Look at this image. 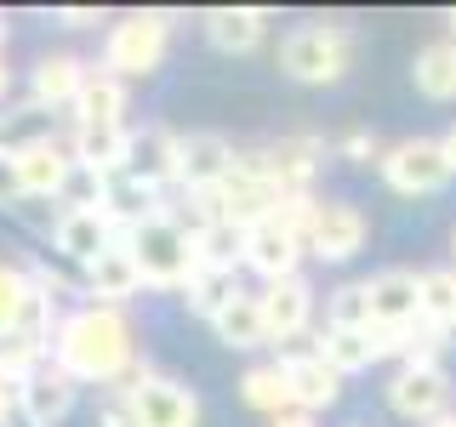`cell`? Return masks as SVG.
Segmentation results:
<instances>
[{"label":"cell","instance_id":"obj_1","mask_svg":"<svg viewBox=\"0 0 456 427\" xmlns=\"http://www.w3.org/2000/svg\"><path fill=\"white\" fill-rule=\"evenodd\" d=\"M52 365L69 370L80 388H120L137 376V331L120 308H97L80 302L75 313H63L52 336Z\"/></svg>","mask_w":456,"mask_h":427},{"label":"cell","instance_id":"obj_2","mask_svg":"<svg viewBox=\"0 0 456 427\" xmlns=\"http://www.w3.org/2000/svg\"><path fill=\"white\" fill-rule=\"evenodd\" d=\"M126 251L137 256V274L149 291H183L194 274H200V256H194V228L171 217L166 211H154V217H142L132 228V239H126Z\"/></svg>","mask_w":456,"mask_h":427},{"label":"cell","instance_id":"obj_3","mask_svg":"<svg viewBox=\"0 0 456 427\" xmlns=\"http://www.w3.org/2000/svg\"><path fill=\"white\" fill-rule=\"evenodd\" d=\"M354 68V28L342 23H297L280 40V75L297 85H337Z\"/></svg>","mask_w":456,"mask_h":427},{"label":"cell","instance_id":"obj_4","mask_svg":"<svg viewBox=\"0 0 456 427\" xmlns=\"http://www.w3.org/2000/svg\"><path fill=\"white\" fill-rule=\"evenodd\" d=\"M166 46H171L166 12H126L120 23H109L103 68H109L114 80H149L154 68L166 63Z\"/></svg>","mask_w":456,"mask_h":427},{"label":"cell","instance_id":"obj_5","mask_svg":"<svg viewBox=\"0 0 456 427\" xmlns=\"http://www.w3.org/2000/svg\"><path fill=\"white\" fill-rule=\"evenodd\" d=\"M377 177L405 199H428V194H445L456 171L445 160V149H439V137H399L382 149Z\"/></svg>","mask_w":456,"mask_h":427},{"label":"cell","instance_id":"obj_6","mask_svg":"<svg viewBox=\"0 0 456 427\" xmlns=\"http://www.w3.org/2000/svg\"><path fill=\"white\" fill-rule=\"evenodd\" d=\"M126 399H132V427H200V393L149 365H137V376L126 382Z\"/></svg>","mask_w":456,"mask_h":427},{"label":"cell","instance_id":"obj_7","mask_svg":"<svg viewBox=\"0 0 456 427\" xmlns=\"http://www.w3.org/2000/svg\"><path fill=\"white\" fill-rule=\"evenodd\" d=\"M382 399H388V410L399 422L411 427H428L434 416H445V410H456V382L445 365H399L388 376V388H382Z\"/></svg>","mask_w":456,"mask_h":427},{"label":"cell","instance_id":"obj_8","mask_svg":"<svg viewBox=\"0 0 456 427\" xmlns=\"http://www.w3.org/2000/svg\"><path fill=\"white\" fill-rule=\"evenodd\" d=\"M370 239V217L354 199H320L314 211V228H308V256L314 262H354Z\"/></svg>","mask_w":456,"mask_h":427},{"label":"cell","instance_id":"obj_9","mask_svg":"<svg viewBox=\"0 0 456 427\" xmlns=\"http://www.w3.org/2000/svg\"><path fill=\"white\" fill-rule=\"evenodd\" d=\"M234 160H240V149L228 137H217V132H189V137H177V189L183 194H211V189H223L228 182V171H234Z\"/></svg>","mask_w":456,"mask_h":427},{"label":"cell","instance_id":"obj_10","mask_svg":"<svg viewBox=\"0 0 456 427\" xmlns=\"http://www.w3.org/2000/svg\"><path fill=\"white\" fill-rule=\"evenodd\" d=\"M12 165H18L23 199H52V194L69 189V177H75V154H69V142H57V137L12 142Z\"/></svg>","mask_w":456,"mask_h":427},{"label":"cell","instance_id":"obj_11","mask_svg":"<svg viewBox=\"0 0 456 427\" xmlns=\"http://www.w3.org/2000/svg\"><path fill=\"white\" fill-rule=\"evenodd\" d=\"M365 285H370V331L422 325V268H382Z\"/></svg>","mask_w":456,"mask_h":427},{"label":"cell","instance_id":"obj_12","mask_svg":"<svg viewBox=\"0 0 456 427\" xmlns=\"http://www.w3.org/2000/svg\"><path fill=\"white\" fill-rule=\"evenodd\" d=\"M75 405H80V382L69 376V370H57V365H40L18 388V416L28 427H63L75 416Z\"/></svg>","mask_w":456,"mask_h":427},{"label":"cell","instance_id":"obj_13","mask_svg":"<svg viewBox=\"0 0 456 427\" xmlns=\"http://www.w3.org/2000/svg\"><path fill=\"white\" fill-rule=\"evenodd\" d=\"M280 370H285V388H291V405L308 410V416H320V410H331L342 399V376L314 348H285Z\"/></svg>","mask_w":456,"mask_h":427},{"label":"cell","instance_id":"obj_14","mask_svg":"<svg viewBox=\"0 0 456 427\" xmlns=\"http://www.w3.org/2000/svg\"><path fill=\"white\" fill-rule=\"evenodd\" d=\"M256 302H263V325H268V342H297L314 325V308H320V296H314V285L297 274V279H280V285H263L256 291Z\"/></svg>","mask_w":456,"mask_h":427},{"label":"cell","instance_id":"obj_15","mask_svg":"<svg viewBox=\"0 0 456 427\" xmlns=\"http://www.w3.org/2000/svg\"><path fill=\"white\" fill-rule=\"evenodd\" d=\"M303 256H308V246L297 234H285L280 222H256L246 234V274H256L263 285L297 279L303 274Z\"/></svg>","mask_w":456,"mask_h":427},{"label":"cell","instance_id":"obj_16","mask_svg":"<svg viewBox=\"0 0 456 427\" xmlns=\"http://www.w3.org/2000/svg\"><path fill=\"white\" fill-rule=\"evenodd\" d=\"M142 291V274H137V256L126 246H109L103 256H92V262L80 268V296L97 308H120L132 302V296Z\"/></svg>","mask_w":456,"mask_h":427},{"label":"cell","instance_id":"obj_17","mask_svg":"<svg viewBox=\"0 0 456 427\" xmlns=\"http://www.w3.org/2000/svg\"><path fill=\"white\" fill-rule=\"evenodd\" d=\"M69 154L80 171L120 177V171H132V132L126 125H69Z\"/></svg>","mask_w":456,"mask_h":427},{"label":"cell","instance_id":"obj_18","mask_svg":"<svg viewBox=\"0 0 456 427\" xmlns=\"http://www.w3.org/2000/svg\"><path fill=\"white\" fill-rule=\"evenodd\" d=\"M320 137H280L263 149V171L274 182V194H314V171H320Z\"/></svg>","mask_w":456,"mask_h":427},{"label":"cell","instance_id":"obj_19","mask_svg":"<svg viewBox=\"0 0 456 427\" xmlns=\"http://www.w3.org/2000/svg\"><path fill=\"white\" fill-rule=\"evenodd\" d=\"M86 80H92V68L75 52H46L35 63V75H28V103L35 109H75Z\"/></svg>","mask_w":456,"mask_h":427},{"label":"cell","instance_id":"obj_20","mask_svg":"<svg viewBox=\"0 0 456 427\" xmlns=\"http://www.w3.org/2000/svg\"><path fill=\"white\" fill-rule=\"evenodd\" d=\"M200 28H206L211 52H223V57H246V52L263 46V35H268V12H256V6H211L206 18H200Z\"/></svg>","mask_w":456,"mask_h":427},{"label":"cell","instance_id":"obj_21","mask_svg":"<svg viewBox=\"0 0 456 427\" xmlns=\"http://www.w3.org/2000/svg\"><path fill=\"white\" fill-rule=\"evenodd\" d=\"M411 85L428 103H456V40H428V46L411 57Z\"/></svg>","mask_w":456,"mask_h":427},{"label":"cell","instance_id":"obj_22","mask_svg":"<svg viewBox=\"0 0 456 427\" xmlns=\"http://www.w3.org/2000/svg\"><path fill=\"white\" fill-rule=\"evenodd\" d=\"M69 120L75 125H126V80H114L109 68H92V80L80 85Z\"/></svg>","mask_w":456,"mask_h":427},{"label":"cell","instance_id":"obj_23","mask_svg":"<svg viewBox=\"0 0 456 427\" xmlns=\"http://www.w3.org/2000/svg\"><path fill=\"white\" fill-rule=\"evenodd\" d=\"M211 331H217V342H223V348H234V353L268 348V325H263V302H256V291H240L234 302L211 319Z\"/></svg>","mask_w":456,"mask_h":427},{"label":"cell","instance_id":"obj_24","mask_svg":"<svg viewBox=\"0 0 456 427\" xmlns=\"http://www.w3.org/2000/svg\"><path fill=\"white\" fill-rule=\"evenodd\" d=\"M314 353H320V359L331 365L342 382H348V376H360V370H370V365H382L377 336H370V331H320Z\"/></svg>","mask_w":456,"mask_h":427},{"label":"cell","instance_id":"obj_25","mask_svg":"<svg viewBox=\"0 0 456 427\" xmlns=\"http://www.w3.org/2000/svg\"><path fill=\"white\" fill-rule=\"evenodd\" d=\"M240 399L256 410V416H285V410H297L291 405V388H285V370H280V359L274 365H251L246 376H240Z\"/></svg>","mask_w":456,"mask_h":427},{"label":"cell","instance_id":"obj_26","mask_svg":"<svg viewBox=\"0 0 456 427\" xmlns=\"http://www.w3.org/2000/svg\"><path fill=\"white\" fill-rule=\"evenodd\" d=\"M194 256H200V268L240 274L246 268V234L228 228V222H206V228H194Z\"/></svg>","mask_w":456,"mask_h":427},{"label":"cell","instance_id":"obj_27","mask_svg":"<svg viewBox=\"0 0 456 427\" xmlns=\"http://www.w3.org/2000/svg\"><path fill=\"white\" fill-rule=\"evenodd\" d=\"M325 331H370V285L342 279L325 291Z\"/></svg>","mask_w":456,"mask_h":427},{"label":"cell","instance_id":"obj_28","mask_svg":"<svg viewBox=\"0 0 456 427\" xmlns=\"http://www.w3.org/2000/svg\"><path fill=\"white\" fill-rule=\"evenodd\" d=\"M240 291H246V285H240V274H223V268H200V274L183 285V302H189V313H200V319H217V313L234 302Z\"/></svg>","mask_w":456,"mask_h":427},{"label":"cell","instance_id":"obj_29","mask_svg":"<svg viewBox=\"0 0 456 427\" xmlns=\"http://www.w3.org/2000/svg\"><path fill=\"white\" fill-rule=\"evenodd\" d=\"M40 365H52V342H40L28 331H12L0 342V382H6V388H23Z\"/></svg>","mask_w":456,"mask_h":427},{"label":"cell","instance_id":"obj_30","mask_svg":"<svg viewBox=\"0 0 456 427\" xmlns=\"http://www.w3.org/2000/svg\"><path fill=\"white\" fill-rule=\"evenodd\" d=\"M422 319L456 336V268H422Z\"/></svg>","mask_w":456,"mask_h":427},{"label":"cell","instance_id":"obj_31","mask_svg":"<svg viewBox=\"0 0 456 427\" xmlns=\"http://www.w3.org/2000/svg\"><path fill=\"white\" fill-rule=\"evenodd\" d=\"M28 302H35V285H28V274H23L18 262H0V342L23 325V308Z\"/></svg>","mask_w":456,"mask_h":427},{"label":"cell","instance_id":"obj_32","mask_svg":"<svg viewBox=\"0 0 456 427\" xmlns=\"http://www.w3.org/2000/svg\"><path fill=\"white\" fill-rule=\"evenodd\" d=\"M97 427H132V399H126V382L97 393Z\"/></svg>","mask_w":456,"mask_h":427},{"label":"cell","instance_id":"obj_33","mask_svg":"<svg viewBox=\"0 0 456 427\" xmlns=\"http://www.w3.org/2000/svg\"><path fill=\"white\" fill-rule=\"evenodd\" d=\"M337 154H342V160H354V165H370V160H382L377 137H370L365 125H360V132H348V137H342V142H337Z\"/></svg>","mask_w":456,"mask_h":427},{"label":"cell","instance_id":"obj_34","mask_svg":"<svg viewBox=\"0 0 456 427\" xmlns=\"http://www.w3.org/2000/svg\"><path fill=\"white\" fill-rule=\"evenodd\" d=\"M23 189H18V165H12V149L0 142V205H18Z\"/></svg>","mask_w":456,"mask_h":427},{"label":"cell","instance_id":"obj_35","mask_svg":"<svg viewBox=\"0 0 456 427\" xmlns=\"http://www.w3.org/2000/svg\"><path fill=\"white\" fill-rule=\"evenodd\" d=\"M57 23H63V28H92V23H103V18H97L92 6H63V12H57Z\"/></svg>","mask_w":456,"mask_h":427},{"label":"cell","instance_id":"obj_36","mask_svg":"<svg viewBox=\"0 0 456 427\" xmlns=\"http://www.w3.org/2000/svg\"><path fill=\"white\" fill-rule=\"evenodd\" d=\"M12 422H18V388L0 382V427H12Z\"/></svg>","mask_w":456,"mask_h":427},{"label":"cell","instance_id":"obj_37","mask_svg":"<svg viewBox=\"0 0 456 427\" xmlns=\"http://www.w3.org/2000/svg\"><path fill=\"white\" fill-rule=\"evenodd\" d=\"M268 427H320V416H308V410H285V416H274Z\"/></svg>","mask_w":456,"mask_h":427},{"label":"cell","instance_id":"obj_38","mask_svg":"<svg viewBox=\"0 0 456 427\" xmlns=\"http://www.w3.org/2000/svg\"><path fill=\"white\" fill-rule=\"evenodd\" d=\"M439 149H445V160H451V171H456V125H451L445 137H439Z\"/></svg>","mask_w":456,"mask_h":427},{"label":"cell","instance_id":"obj_39","mask_svg":"<svg viewBox=\"0 0 456 427\" xmlns=\"http://www.w3.org/2000/svg\"><path fill=\"white\" fill-rule=\"evenodd\" d=\"M6 92H12V68H6V52H0V103H6Z\"/></svg>","mask_w":456,"mask_h":427},{"label":"cell","instance_id":"obj_40","mask_svg":"<svg viewBox=\"0 0 456 427\" xmlns=\"http://www.w3.org/2000/svg\"><path fill=\"white\" fill-rule=\"evenodd\" d=\"M428 427H456V410H445V416H434Z\"/></svg>","mask_w":456,"mask_h":427},{"label":"cell","instance_id":"obj_41","mask_svg":"<svg viewBox=\"0 0 456 427\" xmlns=\"http://www.w3.org/2000/svg\"><path fill=\"white\" fill-rule=\"evenodd\" d=\"M0 52H6V12H0Z\"/></svg>","mask_w":456,"mask_h":427},{"label":"cell","instance_id":"obj_42","mask_svg":"<svg viewBox=\"0 0 456 427\" xmlns=\"http://www.w3.org/2000/svg\"><path fill=\"white\" fill-rule=\"evenodd\" d=\"M445 23H451V40H456V6H451V12H445Z\"/></svg>","mask_w":456,"mask_h":427},{"label":"cell","instance_id":"obj_43","mask_svg":"<svg viewBox=\"0 0 456 427\" xmlns=\"http://www.w3.org/2000/svg\"><path fill=\"white\" fill-rule=\"evenodd\" d=\"M451 268H456V228H451Z\"/></svg>","mask_w":456,"mask_h":427},{"label":"cell","instance_id":"obj_44","mask_svg":"<svg viewBox=\"0 0 456 427\" xmlns=\"http://www.w3.org/2000/svg\"><path fill=\"white\" fill-rule=\"evenodd\" d=\"M354 427H370V422H354Z\"/></svg>","mask_w":456,"mask_h":427}]
</instances>
